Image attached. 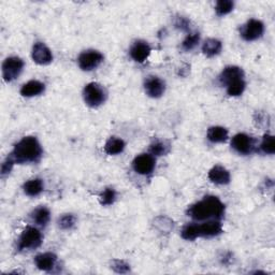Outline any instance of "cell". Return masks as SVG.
I'll return each instance as SVG.
<instances>
[{"label":"cell","mask_w":275,"mask_h":275,"mask_svg":"<svg viewBox=\"0 0 275 275\" xmlns=\"http://www.w3.org/2000/svg\"><path fill=\"white\" fill-rule=\"evenodd\" d=\"M264 33V25L259 19L252 18L244 24L240 29L241 37L245 41H255L262 37Z\"/></svg>","instance_id":"7"},{"label":"cell","mask_w":275,"mask_h":275,"mask_svg":"<svg viewBox=\"0 0 275 275\" xmlns=\"http://www.w3.org/2000/svg\"><path fill=\"white\" fill-rule=\"evenodd\" d=\"M24 192L29 197H37L44 189L43 181L41 179H33L27 181L23 186Z\"/></svg>","instance_id":"19"},{"label":"cell","mask_w":275,"mask_h":275,"mask_svg":"<svg viewBox=\"0 0 275 275\" xmlns=\"http://www.w3.org/2000/svg\"><path fill=\"white\" fill-rule=\"evenodd\" d=\"M198 231H199V238L200 237L212 238L220 234L222 232V227L219 221L211 220L205 223H201V225H198Z\"/></svg>","instance_id":"15"},{"label":"cell","mask_w":275,"mask_h":275,"mask_svg":"<svg viewBox=\"0 0 275 275\" xmlns=\"http://www.w3.org/2000/svg\"><path fill=\"white\" fill-rule=\"evenodd\" d=\"M43 149L36 137H24L14 145L10 157L15 164H35L41 159Z\"/></svg>","instance_id":"2"},{"label":"cell","mask_w":275,"mask_h":275,"mask_svg":"<svg viewBox=\"0 0 275 275\" xmlns=\"http://www.w3.org/2000/svg\"><path fill=\"white\" fill-rule=\"evenodd\" d=\"M182 238L187 241H193L197 238H199V231H198V225L197 223H190V225H186L183 228Z\"/></svg>","instance_id":"26"},{"label":"cell","mask_w":275,"mask_h":275,"mask_svg":"<svg viewBox=\"0 0 275 275\" xmlns=\"http://www.w3.org/2000/svg\"><path fill=\"white\" fill-rule=\"evenodd\" d=\"M83 98L85 104L90 108H97L106 103L108 98L107 89L99 83L93 82L84 87Z\"/></svg>","instance_id":"3"},{"label":"cell","mask_w":275,"mask_h":275,"mask_svg":"<svg viewBox=\"0 0 275 275\" xmlns=\"http://www.w3.org/2000/svg\"><path fill=\"white\" fill-rule=\"evenodd\" d=\"M200 41V35L198 33H192L189 34L184 41L182 43V48L186 51V52H189V51L195 48Z\"/></svg>","instance_id":"29"},{"label":"cell","mask_w":275,"mask_h":275,"mask_svg":"<svg viewBox=\"0 0 275 275\" xmlns=\"http://www.w3.org/2000/svg\"><path fill=\"white\" fill-rule=\"evenodd\" d=\"M14 164H15V161L11 157L8 156V158L4 161V164L2 166V176L5 177L6 174H9V173L11 172Z\"/></svg>","instance_id":"33"},{"label":"cell","mask_w":275,"mask_h":275,"mask_svg":"<svg viewBox=\"0 0 275 275\" xmlns=\"http://www.w3.org/2000/svg\"><path fill=\"white\" fill-rule=\"evenodd\" d=\"M42 234L37 228L34 227H27L21 234L18 239V249H35L41 245L42 243Z\"/></svg>","instance_id":"4"},{"label":"cell","mask_w":275,"mask_h":275,"mask_svg":"<svg viewBox=\"0 0 275 275\" xmlns=\"http://www.w3.org/2000/svg\"><path fill=\"white\" fill-rule=\"evenodd\" d=\"M261 151L264 154L273 155L275 153V140L272 135H264L260 144Z\"/></svg>","instance_id":"25"},{"label":"cell","mask_w":275,"mask_h":275,"mask_svg":"<svg viewBox=\"0 0 275 275\" xmlns=\"http://www.w3.org/2000/svg\"><path fill=\"white\" fill-rule=\"evenodd\" d=\"M218 80L221 85L227 86L236 81L244 80V71L237 66H228L221 71Z\"/></svg>","instance_id":"13"},{"label":"cell","mask_w":275,"mask_h":275,"mask_svg":"<svg viewBox=\"0 0 275 275\" xmlns=\"http://www.w3.org/2000/svg\"><path fill=\"white\" fill-rule=\"evenodd\" d=\"M32 218L37 225L44 227L51 219V212L45 207H39L33 211Z\"/></svg>","instance_id":"22"},{"label":"cell","mask_w":275,"mask_h":275,"mask_svg":"<svg viewBox=\"0 0 275 275\" xmlns=\"http://www.w3.org/2000/svg\"><path fill=\"white\" fill-rule=\"evenodd\" d=\"M125 142L120 138L117 137H111L105 145V152L108 155H117L120 154L121 152L125 149Z\"/></svg>","instance_id":"20"},{"label":"cell","mask_w":275,"mask_h":275,"mask_svg":"<svg viewBox=\"0 0 275 275\" xmlns=\"http://www.w3.org/2000/svg\"><path fill=\"white\" fill-rule=\"evenodd\" d=\"M209 179L217 185H227L230 183V173L226 168L217 165L210 170Z\"/></svg>","instance_id":"14"},{"label":"cell","mask_w":275,"mask_h":275,"mask_svg":"<svg viewBox=\"0 0 275 275\" xmlns=\"http://www.w3.org/2000/svg\"><path fill=\"white\" fill-rule=\"evenodd\" d=\"M24 68V62L17 57H8L3 64V77L6 82H12L19 74L22 73Z\"/></svg>","instance_id":"5"},{"label":"cell","mask_w":275,"mask_h":275,"mask_svg":"<svg viewBox=\"0 0 275 275\" xmlns=\"http://www.w3.org/2000/svg\"><path fill=\"white\" fill-rule=\"evenodd\" d=\"M45 90V85L37 80H32L25 83L21 88V95L24 97H35L41 95Z\"/></svg>","instance_id":"17"},{"label":"cell","mask_w":275,"mask_h":275,"mask_svg":"<svg viewBox=\"0 0 275 275\" xmlns=\"http://www.w3.org/2000/svg\"><path fill=\"white\" fill-rule=\"evenodd\" d=\"M152 52L149 44L143 40H138L130 47V56L137 63H144Z\"/></svg>","instance_id":"11"},{"label":"cell","mask_w":275,"mask_h":275,"mask_svg":"<svg viewBox=\"0 0 275 275\" xmlns=\"http://www.w3.org/2000/svg\"><path fill=\"white\" fill-rule=\"evenodd\" d=\"M187 214L192 219L199 221L220 219L225 214V205L215 196H206L192 205L188 209Z\"/></svg>","instance_id":"1"},{"label":"cell","mask_w":275,"mask_h":275,"mask_svg":"<svg viewBox=\"0 0 275 275\" xmlns=\"http://www.w3.org/2000/svg\"><path fill=\"white\" fill-rule=\"evenodd\" d=\"M156 166L155 157L151 154H141L132 162V168L141 176H148L154 171Z\"/></svg>","instance_id":"9"},{"label":"cell","mask_w":275,"mask_h":275,"mask_svg":"<svg viewBox=\"0 0 275 275\" xmlns=\"http://www.w3.org/2000/svg\"><path fill=\"white\" fill-rule=\"evenodd\" d=\"M234 7V3L231 2V0H219V2L216 3L215 6V11L218 16L226 15L230 13Z\"/></svg>","instance_id":"28"},{"label":"cell","mask_w":275,"mask_h":275,"mask_svg":"<svg viewBox=\"0 0 275 275\" xmlns=\"http://www.w3.org/2000/svg\"><path fill=\"white\" fill-rule=\"evenodd\" d=\"M222 48V44L217 39L210 38L207 39L202 45V52L208 57H214L220 53Z\"/></svg>","instance_id":"21"},{"label":"cell","mask_w":275,"mask_h":275,"mask_svg":"<svg viewBox=\"0 0 275 275\" xmlns=\"http://www.w3.org/2000/svg\"><path fill=\"white\" fill-rule=\"evenodd\" d=\"M174 26L182 32H190V21L184 16H178L176 18Z\"/></svg>","instance_id":"31"},{"label":"cell","mask_w":275,"mask_h":275,"mask_svg":"<svg viewBox=\"0 0 275 275\" xmlns=\"http://www.w3.org/2000/svg\"><path fill=\"white\" fill-rule=\"evenodd\" d=\"M77 221V218L72 215V214H65L62 217H59L58 219V226L64 229H70L74 226V223Z\"/></svg>","instance_id":"30"},{"label":"cell","mask_w":275,"mask_h":275,"mask_svg":"<svg viewBox=\"0 0 275 275\" xmlns=\"http://www.w3.org/2000/svg\"><path fill=\"white\" fill-rule=\"evenodd\" d=\"M57 256L53 253L39 254L35 258V263L38 269L42 271H51L56 264Z\"/></svg>","instance_id":"16"},{"label":"cell","mask_w":275,"mask_h":275,"mask_svg":"<svg viewBox=\"0 0 275 275\" xmlns=\"http://www.w3.org/2000/svg\"><path fill=\"white\" fill-rule=\"evenodd\" d=\"M170 152V144L166 141L156 140L149 145V154L153 156H164Z\"/></svg>","instance_id":"23"},{"label":"cell","mask_w":275,"mask_h":275,"mask_svg":"<svg viewBox=\"0 0 275 275\" xmlns=\"http://www.w3.org/2000/svg\"><path fill=\"white\" fill-rule=\"evenodd\" d=\"M144 89L147 96L152 98H159L165 93L166 84L161 79L152 76L145 80Z\"/></svg>","instance_id":"10"},{"label":"cell","mask_w":275,"mask_h":275,"mask_svg":"<svg viewBox=\"0 0 275 275\" xmlns=\"http://www.w3.org/2000/svg\"><path fill=\"white\" fill-rule=\"evenodd\" d=\"M34 62L38 65H48L52 63L53 54L43 42H36L32 53Z\"/></svg>","instance_id":"12"},{"label":"cell","mask_w":275,"mask_h":275,"mask_svg":"<svg viewBox=\"0 0 275 275\" xmlns=\"http://www.w3.org/2000/svg\"><path fill=\"white\" fill-rule=\"evenodd\" d=\"M104 62V55L99 51L87 49L81 53L78 59L79 67L84 71H91L98 68Z\"/></svg>","instance_id":"6"},{"label":"cell","mask_w":275,"mask_h":275,"mask_svg":"<svg viewBox=\"0 0 275 275\" xmlns=\"http://www.w3.org/2000/svg\"><path fill=\"white\" fill-rule=\"evenodd\" d=\"M227 93L231 97H237L243 94V91L245 90L246 83L244 80H239L236 81V82H232L231 84L227 85Z\"/></svg>","instance_id":"24"},{"label":"cell","mask_w":275,"mask_h":275,"mask_svg":"<svg viewBox=\"0 0 275 275\" xmlns=\"http://www.w3.org/2000/svg\"><path fill=\"white\" fill-rule=\"evenodd\" d=\"M231 147L241 155H248L255 149V140L246 134H238L232 138Z\"/></svg>","instance_id":"8"},{"label":"cell","mask_w":275,"mask_h":275,"mask_svg":"<svg viewBox=\"0 0 275 275\" xmlns=\"http://www.w3.org/2000/svg\"><path fill=\"white\" fill-rule=\"evenodd\" d=\"M115 199H116V191L113 188H106L99 196L100 203L103 206L113 205Z\"/></svg>","instance_id":"27"},{"label":"cell","mask_w":275,"mask_h":275,"mask_svg":"<svg viewBox=\"0 0 275 275\" xmlns=\"http://www.w3.org/2000/svg\"><path fill=\"white\" fill-rule=\"evenodd\" d=\"M207 137L212 143H222L228 139V130L220 126H213L209 128Z\"/></svg>","instance_id":"18"},{"label":"cell","mask_w":275,"mask_h":275,"mask_svg":"<svg viewBox=\"0 0 275 275\" xmlns=\"http://www.w3.org/2000/svg\"><path fill=\"white\" fill-rule=\"evenodd\" d=\"M112 268H113L118 273H126L130 270L129 264H127L123 260H115L112 263Z\"/></svg>","instance_id":"32"}]
</instances>
